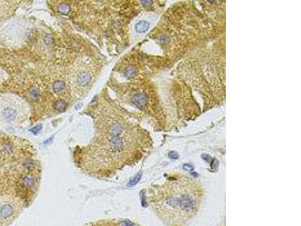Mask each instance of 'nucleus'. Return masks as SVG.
Returning <instances> with one entry per match:
<instances>
[{"label": "nucleus", "mask_w": 301, "mask_h": 226, "mask_svg": "<svg viewBox=\"0 0 301 226\" xmlns=\"http://www.w3.org/2000/svg\"><path fill=\"white\" fill-rule=\"evenodd\" d=\"M41 128H42V125H38V126H35V128H32L31 131L34 134H37L38 132H40V131H41Z\"/></svg>", "instance_id": "nucleus-13"}, {"label": "nucleus", "mask_w": 301, "mask_h": 226, "mask_svg": "<svg viewBox=\"0 0 301 226\" xmlns=\"http://www.w3.org/2000/svg\"><path fill=\"white\" fill-rule=\"evenodd\" d=\"M27 110L23 102L11 95L0 96V122L16 124L24 121Z\"/></svg>", "instance_id": "nucleus-2"}, {"label": "nucleus", "mask_w": 301, "mask_h": 226, "mask_svg": "<svg viewBox=\"0 0 301 226\" xmlns=\"http://www.w3.org/2000/svg\"><path fill=\"white\" fill-rule=\"evenodd\" d=\"M69 11H70V7L69 5L67 4H61L59 6V11L63 14H69Z\"/></svg>", "instance_id": "nucleus-10"}, {"label": "nucleus", "mask_w": 301, "mask_h": 226, "mask_svg": "<svg viewBox=\"0 0 301 226\" xmlns=\"http://www.w3.org/2000/svg\"><path fill=\"white\" fill-rule=\"evenodd\" d=\"M202 157H203L204 160H205V161H207V162H209V161H210V160H211V157H209V156L208 155V154H203L202 155Z\"/></svg>", "instance_id": "nucleus-14"}, {"label": "nucleus", "mask_w": 301, "mask_h": 226, "mask_svg": "<svg viewBox=\"0 0 301 226\" xmlns=\"http://www.w3.org/2000/svg\"><path fill=\"white\" fill-rule=\"evenodd\" d=\"M92 76L86 69H80L76 72L75 77L74 79V85L76 87L86 88L91 82Z\"/></svg>", "instance_id": "nucleus-4"}, {"label": "nucleus", "mask_w": 301, "mask_h": 226, "mask_svg": "<svg viewBox=\"0 0 301 226\" xmlns=\"http://www.w3.org/2000/svg\"><path fill=\"white\" fill-rule=\"evenodd\" d=\"M184 170H193V167L192 166H190V165H185L184 166Z\"/></svg>", "instance_id": "nucleus-16"}, {"label": "nucleus", "mask_w": 301, "mask_h": 226, "mask_svg": "<svg viewBox=\"0 0 301 226\" xmlns=\"http://www.w3.org/2000/svg\"><path fill=\"white\" fill-rule=\"evenodd\" d=\"M122 131V126L118 123H114L112 125H111L108 129V132L109 134L113 136H117L121 134Z\"/></svg>", "instance_id": "nucleus-7"}, {"label": "nucleus", "mask_w": 301, "mask_h": 226, "mask_svg": "<svg viewBox=\"0 0 301 226\" xmlns=\"http://www.w3.org/2000/svg\"><path fill=\"white\" fill-rule=\"evenodd\" d=\"M53 91L56 94L63 92L65 89V84L62 81H56L53 84Z\"/></svg>", "instance_id": "nucleus-8"}, {"label": "nucleus", "mask_w": 301, "mask_h": 226, "mask_svg": "<svg viewBox=\"0 0 301 226\" xmlns=\"http://www.w3.org/2000/svg\"><path fill=\"white\" fill-rule=\"evenodd\" d=\"M142 2H143L144 5H150L152 1H142Z\"/></svg>", "instance_id": "nucleus-17"}, {"label": "nucleus", "mask_w": 301, "mask_h": 226, "mask_svg": "<svg viewBox=\"0 0 301 226\" xmlns=\"http://www.w3.org/2000/svg\"><path fill=\"white\" fill-rule=\"evenodd\" d=\"M179 154H178L176 152H175V151H172V152H170L169 153V157L171 159H174V160H176V159L179 158Z\"/></svg>", "instance_id": "nucleus-12"}, {"label": "nucleus", "mask_w": 301, "mask_h": 226, "mask_svg": "<svg viewBox=\"0 0 301 226\" xmlns=\"http://www.w3.org/2000/svg\"><path fill=\"white\" fill-rule=\"evenodd\" d=\"M21 210V202L16 198L0 201V226L11 223Z\"/></svg>", "instance_id": "nucleus-3"}, {"label": "nucleus", "mask_w": 301, "mask_h": 226, "mask_svg": "<svg viewBox=\"0 0 301 226\" xmlns=\"http://www.w3.org/2000/svg\"><path fill=\"white\" fill-rule=\"evenodd\" d=\"M132 103L135 106H136L138 108L142 109L146 106L148 103V97L145 95V94L142 93H139V94H135L132 98Z\"/></svg>", "instance_id": "nucleus-5"}, {"label": "nucleus", "mask_w": 301, "mask_h": 226, "mask_svg": "<svg viewBox=\"0 0 301 226\" xmlns=\"http://www.w3.org/2000/svg\"><path fill=\"white\" fill-rule=\"evenodd\" d=\"M121 226H133V225H132V223H130L129 222H127V221H126V222H122V224H121Z\"/></svg>", "instance_id": "nucleus-15"}, {"label": "nucleus", "mask_w": 301, "mask_h": 226, "mask_svg": "<svg viewBox=\"0 0 301 226\" xmlns=\"http://www.w3.org/2000/svg\"><path fill=\"white\" fill-rule=\"evenodd\" d=\"M156 203L157 209L166 220L174 222L191 217L199 206V192L190 183H174Z\"/></svg>", "instance_id": "nucleus-1"}, {"label": "nucleus", "mask_w": 301, "mask_h": 226, "mask_svg": "<svg viewBox=\"0 0 301 226\" xmlns=\"http://www.w3.org/2000/svg\"><path fill=\"white\" fill-rule=\"evenodd\" d=\"M136 73V69L134 67H132V66H129L125 70L126 76H127L129 78H131L135 76Z\"/></svg>", "instance_id": "nucleus-11"}, {"label": "nucleus", "mask_w": 301, "mask_h": 226, "mask_svg": "<svg viewBox=\"0 0 301 226\" xmlns=\"http://www.w3.org/2000/svg\"><path fill=\"white\" fill-rule=\"evenodd\" d=\"M150 27V24L149 23H148L147 21L145 20H141L139 23H137L136 24V31L139 33H143V32H145L146 31L148 30Z\"/></svg>", "instance_id": "nucleus-6"}, {"label": "nucleus", "mask_w": 301, "mask_h": 226, "mask_svg": "<svg viewBox=\"0 0 301 226\" xmlns=\"http://www.w3.org/2000/svg\"><path fill=\"white\" fill-rule=\"evenodd\" d=\"M66 106H67V104L63 100H58L54 104L55 109L57 110L58 112H60V113L66 110Z\"/></svg>", "instance_id": "nucleus-9"}]
</instances>
